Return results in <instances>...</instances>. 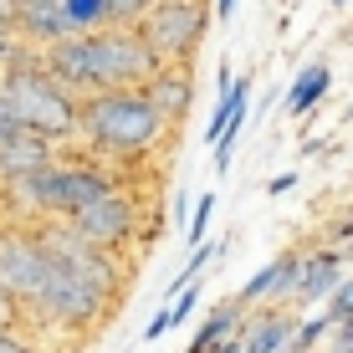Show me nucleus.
Here are the masks:
<instances>
[{"instance_id": "nucleus-1", "label": "nucleus", "mask_w": 353, "mask_h": 353, "mask_svg": "<svg viewBox=\"0 0 353 353\" xmlns=\"http://www.w3.org/2000/svg\"><path fill=\"white\" fill-rule=\"evenodd\" d=\"M41 57L77 97L103 88H149V77L164 67L143 26H103L88 36H67V41L46 46Z\"/></svg>"}, {"instance_id": "nucleus-2", "label": "nucleus", "mask_w": 353, "mask_h": 353, "mask_svg": "<svg viewBox=\"0 0 353 353\" xmlns=\"http://www.w3.org/2000/svg\"><path fill=\"white\" fill-rule=\"evenodd\" d=\"M174 123L154 108L143 88H103L82 97V143L108 159H143L164 149Z\"/></svg>"}, {"instance_id": "nucleus-3", "label": "nucleus", "mask_w": 353, "mask_h": 353, "mask_svg": "<svg viewBox=\"0 0 353 353\" xmlns=\"http://www.w3.org/2000/svg\"><path fill=\"white\" fill-rule=\"evenodd\" d=\"M26 46H31V41H26ZM26 46L16 41L10 62L0 67V88H6L10 108H16L21 128L46 133L52 143H72V139H82V97L72 92L52 67H46V57L26 52Z\"/></svg>"}, {"instance_id": "nucleus-4", "label": "nucleus", "mask_w": 353, "mask_h": 353, "mask_svg": "<svg viewBox=\"0 0 353 353\" xmlns=\"http://www.w3.org/2000/svg\"><path fill=\"white\" fill-rule=\"evenodd\" d=\"M103 190H113V174H108V169L62 164V159H52L46 169H36V174H21V179H10V185H0L10 210L36 215V221H62V215H72L77 205L97 200Z\"/></svg>"}, {"instance_id": "nucleus-5", "label": "nucleus", "mask_w": 353, "mask_h": 353, "mask_svg": "<svg viewBox=\"0 0 353 353\" xmlns=\"http://www.w3.org/2000/svg\"><path fill=\"white\" fill-rule=\"evenodd\" d=\"M108 307H113V297H108L103 287H92L77 266L52 256L46 282H41V292H36V302L26 307V318L36 327H57V333H88L92 323L108 318Z\"/></svg>"}, {"instance_id": "nucleus-6", "label": "nucleus", "mask_w": 353, "mask_h": 353, "mask_svg": "<svg viewBox=\"0 0 353 353\" xmlns=\"http://www.w3.org/2000/svg\"><path fill=\"white\" fill-rule=\"evenodd\" d=\"M210 16H215V0H159L139 26L149 36V46L159 52V62L190 67L200 41L210 36Z\"/></svg>"}, {"instance_id": "nucleus-7", "label": "nucleus", "mask_w": 353, "mask_h": 353, "mask_svg": "<svg viewBox=\"0 0 353 353\" xmlns=\"http://www.w3.org/2000/svg\"><path fill=\"white\" fill-rule=\"evenodd\" d=\"M46 266H52V251L41 246L36 230H21V225L0 230V287H6L21 307L36 302V292L46 282Z\"/></svg>"}, {"instance_id": "nucleus-8", "label": "nucleus", "mask_w": 353, "mask_h": 353, "mask_svg": "<svg viewBox=\"0 0 353 353\" xmlns=\"http://www.w3.org/2000/svg\"><path fill=\"white\" fill-rule=\"evenodd\" d=\"M72 225L82 230L88 241H97V246H108V251H123L133 236H139V200H133L128 190H103L97 200L88 205H77V210L67 215Z\"/></svg>"}, {"instance_id": "nucleus-9", "label": "nucleus", "mask_w": 353, "mask_h": 353, "mask_svg": "<svg viewBox=\"0 0 353 353\" xmlns=\"http://www.w3.org/2000/svg\"><path fill=\"white\" fill-rule=\"evenodd\" d=\"M302 251H282L276 261H266L261 272H251V282L236 292L246 307H282L292 302V292H297V276H302Z\"/></svg>"}, {"instance_id": "nucleus-10", "label": "nucleus", "mask_w": 353, "mask_h": 353, "mask_svg": "<svg viewBox=\"0 0 353 353\" xmlns=\"http://www.w3.org/2000/svg\"><path fill=\"white\" fill-rule=\"evenodd\" d=\"M67 36H88V31L72 26L67 0H21V41H31V46L46 52V46L67 41Z\"/></svg>"}, {"instance_id": "nucleus-11", "label": "nucleus", "mask_w": 353, "mask_h": 353, "mask_svg": "<svg viewBox=\"0 0 353 353\" xmlns=\"http://www.w3.org/2000/svg\"><path fill=\"white\" fill-rule=\"evenodd\" d=\"M343 276H348V272H343V251H338V246H318V251H307L292 302H297V307H318V302L333 297V287L343 282Z\"/></svg>"}, {"instance_id": "nucleus-12", "label": "nucleus", "mask_w": 353, "mask_h": 353, "mask_svg": "<svg viewBox=\"0 0 353 353\" xmlns=\"http://www.w3.org/2000/svg\"><path fill=\"white\" fill-rule=\"evenodd\" d=\"M52 159H57V143L46 133L16 128L10 139H0V185H10L21 174H36V169H46Z\"/></svg>"}, {"instance_id": "nucleus-13", "label": "nucleus", "mask_w": 353, "mask_h": 353, "mask_svg": "<svg viewBox=\"0 0 353 353\" xmlns=\"http://www.w3.org/2000/svg\"><path fill=\"white\" fill-rule=\"evenodd\" d=\"M143 92L154 97V108H159L169 123H179V118L190 113V103H194V77H190V67L164 62V67L149 77V88H143Z\"/></svg>"}, {"instance_id": "nucleus-14", "label": "nucleus", "mask_w": 353, "mask_h": 353, "mask_svg": "<svg viewBox=\"0 0 353 353\" xmlns=\"http://www.w3.org/2000/svg\"><path fill=\"white\" fill-rule=\"evenodd\" d=\"M292 333H297V318H292L287 307H261L256 318L241 323V343H246V353H282L292 343Z\"/></svg>"}, {"instance_id": "nucleus-15", "label": "nucleus", "mask_w": 353, "mask_h": 353, "mask_svg": "<svg viewBox=\"0 0 353 353\" xmlns=\"http://www.w3.org/2000/svg\"><path fill=\"white\" fill-rule=\"evenodd\" d=\"M241 323H246V302H241V297H225L221 307L210 312V318L194 327V338L185 343V353H215V348L225 343V338H236V333H241Z\"/></svg>"}, {"instance_id": "nucleus-16", "label": "nucleus", "mask_w": 353, "mask_h": 353, "mask_svg": "<svg viewBox=\"0 0 353 353\" xmlns=\"http://www.w3.org/2000/svg\"><path fill=\"white\" fill-rule=\"evenodd\" d=\"M327 88H333V67H327V62H307L297 72V82L287 88V103L282 108L292 118H302V113H312V108L327 97Z\"/></svg>"}, {"instance_id": "nucleus-17", "label": "nucleus", "mask_w": 353, "mask_h": 353, "mask_svg": "<svg viewBox=\"0 0 353 353\" xmlns=\"http://www.w3.org/2000/svg\"><path fill=\"white\" fill-rule=\"evenodd\" d=\"M67 16L77 31H103L113 26V0H67Z\"/></svg>"}, {"instance_id": "nucleus-18", "label": "nucleus", "mask_w": 353, "mask_h": 353, "mask_svg": "<svg viewBox=\"0 0 353 353\" xmlns=\"http://www.w3.org/2000/svg\"><path fill=\"white\" fill-rule=\"evenodd\" d=\"M323 338H333V312H318V318H297V333H292V348L297 353H312L323 343Z\"/></svg>"}, {"instance_id": "nucleus-19", "label": "nucleus", "mask_w": 353, "mask_h": 353, "mask_svg": "<svg viewBox=\"0 0 353 353\" xmlns=\"http://www.w3.org/2000/svg\"><path fill=\"white\" fill-rule=\"evenodd\" d=\"M210 215H215V194H200L190 210V225H185V246H205V230H210Z\"/></svg>"}, {"instance_id": "nucleus-20", "label": "nucleus", "mask_w": 353, "mask_h": 353, "mask_svg": "<svg viewBox=\"0 0 353 353\" xmlns=\"http://www.w3.org/2000/svg\"><path fill=\"white\" fill-rule=\"evenodd\" d=\"M159 0H113V26H139Z\"/></svg>"}, {"instance_id": "nucleus-21", "label": "nucleus", "mask_w": 353, "mask_h": 353, "mask_svg": "<svg viewBox=\"0 0 353 353\" xmlns=\"http://www.w3.org/2000/svg\"><path fill=\"white\" fill-rule=\"evenodd\" d=\"M169 307H174V327H185L194 318V307H200V282H190L179 297H169Z\"/></svg>"}, {"instance_id": "nucleus-22", "label": "nucleus", "mask_w": 353, "mask_h": 353, "mask_svg": "<svg viewBox=\"0 0 353 353\" xmlns=\"http://www.w3.org/2000/svg\"><path fill=\"white\" fill-rule=\"evenodd\" d=\"M323 307H327V312H333V323H338V318H348V312H353V272H348V276H343V282H338V287H333V297H327V302H323Z\"/></svg>"}, {"instance_id": "nucleus-23", "label": "nucleus", "mask_w": 353, "mask_h": 353, "mask_svg": "<svg viewBox=\"0 0 353 353\" xmlns=\"http://www.w3.org/2000/svg\"><path fill=\"white\" fill-rule=\"evenodd\" d=\"M169 327H174V307H169V302H164V307L154 312L149 323H143V343H159V338L169 333Z\"/></svg>"}, {"instance_id": "nucleus-24", "label": "nucleus", "mask_w": 353, "mask_h": 353, "mask_svg": "<svg viewBox=\"0 0 353 353\" xmlns=\"http://www.w3.org/2000/svg\"><path fill=\"white\" fill-rule=\"evenodd\" d=\"M21 318H26V307H21V302L0 287V327H21Z\"/></svg>"}, {"instance_id": "nucleus-25", "label": "nucleus", "mask_w": 353, "mask_h": 353, "mask_svg": "<svg viewBox=\"0 0 353 353\" xmlns=\"http://www.w3.org/2000/svg\"><path fill=\"white\" fill-rule=\"evenodd\" d=\"M0 353H36V343L21 338V327H0Z\"/></svg>"}, {"instance_id": "nucleus-26", "label": "nucleus", "mask_w": 353, "mask_h": 353, "mask_svg": "<svg viewBox=\"0 0 353 353\" xmlns=\"http://www.w3.org/2000/svg\"><path fill=\"white\" fill-rule=\"evenodd\" d=\"M333 353H353V312L333 323Z\"/></svg>"}, {"instance_id": "nucleus-27", "label": "nucleus", "mask_w": 353, "mask_h": 353, "mask_svg": "<svg viewBox=\"0 0 353 353\" xmlns=\"http://www.w3.org/2000/svg\"><path fill=\"white\" fill-rule=\"evenodd\" d=\"M21 128V118H16V108H10V97H6V88H0V139H10V133Z\"/></svg>"}, {"instance_id": "nucleus-28", "label": "nucleus", "mask_w": 353, "mask_h": 353, "mask_svg": "<svg viewBox=\"0 0 353 353\" xmlns=\"http://www.w3.org/2000/svg\"><path fill=\"white\" fill-rule=\"evenodd\" d=\"M0 21H6V26L21 36V0H0Z\"/></svg>"}, {"instance_id": "nucleus-29", "label": "nucleus", "mask_w": 353, "mask_h": 353, "mask_svg": "<svg viewBox=\"0 0 353 353\" xmlns=\"http://www.w3.org/2000/svg\"><path fill=\"white\" fill-rule=\"evenodd\" d=\"M292 185H297V174H292V169H287V174H272V179H266V194H287Z\"/></svg>"}, {"instance_id": "nucleus-30", "label": "nucleus", "mask_w": 353, "mask_h": 353, "mask_svg": "<svg viewBox=\"0 0 353 353\" xmlns=\"http://www.w3.org/2000/svg\"><path fill=\"white\" fill-rule=\"evenodd\" d=\"M236 6H241V0H215V16L230 21V16H236Z\"/></svg>"}, {"instance_id": "nucleus-31", "label": "nucleus", "mask_w": 353, "mask_h": 353, "mask_svg": "<svg viewBox=\"0 0 353 353\" xmlns=\"http://www.w3.org/2000/svg\"><path fill=\"white\" fill-rule=\"evenodd\" d=\"M215 353H246V343H241V333H236V338H225V343L215 348Z\"/></svg>"}, {"instance_id": "nucleus-32", "label": "nucleus", "mask_w": 353, "mask_h": 353, "mask_svg": "<svg viewBox=\"0 0 353 353\" xmlns=\"http://www.w3.org/2000/svg\"><path fill=\"white\" fill-rule=\"evenodd\" d=\"M0 36H16V31H10V26H6V21H0Z\"/></svg>"}, {"instance_id": "nucleus-33", "label": "nucleus", "mask_w": 353, "mask_h": 353, "mask_svg": "<svg viewBox=\"0 0 353 353\" xmlns=\"http://www.w3.org/2000/svg\"><path fill=\"white\" fill-rule=\"evenodd\" d=\"M333 6H338V10H343V6H353V0H333Z\"/></svg>"}, {"instance_id": "nucleus-34", "label": "nucleus", "mask_w": 353, "mask_h": 353, "mask_svg": "<svg viewBox=\"0 0 353 353\" xmlns=\"http://www.w3.org/2000/svg\"><path fill=\"white\" fill-rule=\"evenodd\" d=\"M348 118H353V103H348Z\"/></svg>"}]
</instances>
